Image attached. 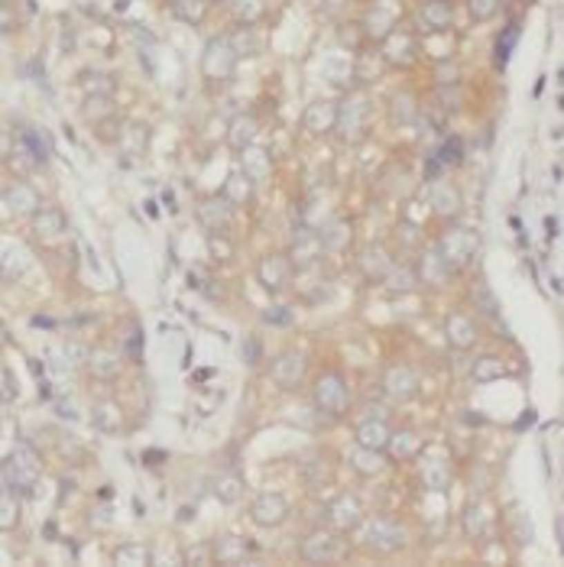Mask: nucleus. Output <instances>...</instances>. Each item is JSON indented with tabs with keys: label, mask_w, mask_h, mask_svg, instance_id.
Returning a JSON list of instances; mask_svg holds the SVG:
<instances>
[{
	"label": "nucleus",
	"mask_w": 564,
	"mask_h": 567,
	"mask_svg": "<svg viewBox=\"0 0 564 567\" xmlns=\"http://www.w3.org/2000/svg\"><path fill=\"white\" fill-rule=\"evenodd\" d=\"M36 480H39V457L30 444H20L3 467V486L10 493H30Z\"/></svg>",
	"instance_id": "obj_1"
},
{
	"label": "nucleus",
	"mask_w": 564,
	"mask_h": 567,
	"mask_svg": "<svg viewBox=\"0 0 564 567\" xmlns=\"http://www.w3.org/2000/svg\"><path fill=\"white\" fill-rule=\"evenodd\" d=\"M315 402H318V408L324 412V415L331 418H338L347 412V402H351V396H347V386H344V379L338 373H324L315 383Z\"/></svg>",
	"instance_id": "obj_2"
},
{
	"label": "nucleus",
	"mask_w": 564,
	"mask_h": 567,
	"mask_svg": "<svg viewBox=\"0 0 564 567\" xmlns=\"http://www.w3.org/2000/svg\"><path fill=\"white\" fill-rule=\"evenodd\" d=\"M363 545L373 551H399L405 545V528L393 519H373L363 532Z\"/></svg>",
	"instance_id": "obj_3"
},
{
	"label": "nucleus",
	"mask_w": 564,
	"mask_h": 567,
	"mask_svg": "<svg viewBox=\"0 0 564 567\" xmlns=\"http://www.w3.org/2000/svg\"><path fill=\"white\" fill-rule=\"evenodd\" d=\"M341 555V541L338 535H331V532H311L305 541H302V557L305 561H315V564H328L334 557Z\"/></svg>",
	"instance_id": "obj_4"
},
{
	"label": "nucleus",
	"mask_w": 564,
	"mask_h": 567,
	"mask_svg": "<svg viewBox=\"0 0 564 567\" xmlns=\"http://www.w3.org/2000/svg\"><path fill=\"white\" fill-rule=\"evenodd\" d=\"M286 513H289L286 496H282V493H273V490L260 493L253 499V509H250L253 522H260V525H279L286 519Z\"/></svg>",
	"instance_id": "obj_5"
},
{
	"label": "nucleus",
	"mask_w": 564,
	"mask_h": 567,
	"mask_svg": "<svg viewBox=\"0 0 564 567\" xmlns=\"http://www.w3.org/2000/svg\"><path fill=\"white\" fill-rule=\"evenodd\" d=\"M256 276H260V286L266 292H279L289 286V279H292V263L286 257H266L256 269Z\"/></svg>",
	"instance_id": "obj_6"
},
{
	"label": "nucleus",
	"mask_w": 564,
	"mask_h": 567,
	"mask_svg": "<svg viewBox=\"0 0 564 567\" xmlns=\"http://www.w3.org/2000/svg\"><path fill=\"white\" fill-rule=\"evenodd\" d=\"M198 221H202L211 234H221L224 227L231 224V201L227 198H211L198 208Z\"/></svg>",
	"instance_id": "obj_7"
},
{
	"label": "nucleus",
	"mask_w": 564,
	"mask_h": 567,
	"mask_svg": "<svg viewBox=\"0 0 564 567\" xmlns=\"http://www.w3.org/2000/svg\"><path fill=\"white\" fill-rule=\"evenodd\" d=\"M302 373H305V360L298 353H282V357H276V364H273V379L279 386H286V389L298 386Z\"/></svg>",
	"instance_id": "obj_8"
},
{
	"label": "nucleus",
	"mask_w": 564,
	"mask_h": 567,
	"mask_svg": "<svg viewBox=\"0 0 564 567\" xmlns=\"http://www.w3.org/2000/svg\"><path fill=\"white\" fill-rule=\"evenodd\" d=\"M389 441H393V435L386 428V421H380V418H370V421H363L360 428H357V444H360V448L383 450Z\"/></svg>",
	"instance_id": "obj_9"
},
{
	"label": "nucleus",
	"mask_w": 564,
	"mask_h": 567,
	"mask_svg": "<svg viewBox=\"0 0 564 567\" xmlns=\"http://www.w3.org/2000/svg\"><path fill=\"white\" fill-rule=\"evenodd\" d=\"M386 392L393 399H412L416 396V373L409 366H396L386 373Z\"/></svg>",
	"instance_id": "obj_10"
},
{
	"label": "nucleus",
	"mask_w": 564,
	"mask_h": 567,
	"mask_svg": "<svg viewBox=\"0 0 564 567\" xmlns=\"http://www.w3.org/2000/svg\"><path fill=\"white\" fill-rule=\"evenodd\" d=\"M447 337H451L454 347L467 350V347H474V341H477V328H474L470 318H464V315H451V321H447Z\"/></svg>",
	"instance_id": "obj_11"
},
{
	"label": "nucleus",
	"mask_w": 564,
	"mask_h": 567,
	"mask_svg": "<svg viewBox=\"0 0 564 567\" xmlns=\"http://www.w3.org/2000/svg\"><path fill=\"white\" fill-rule=\"evenodd\" d=\"M32 227H36L39 237H59V234H65V215L59 208H43V211H36V217H32Z\"/></svg>",
	"instance_id": "obj_12"
},
{
	"label": "nucleus",
	"mask_w": 564,
	"mask_h": 567,
	"mask_svg": "<svg viewBox=\"0 0 564 567\" xmlns=\"http://www.w3.org/2000/svg\"><path fill=\"white\" fill-rule=\"evenodd\" d=\"M328 515H334L338 528H351V525H357V519H360V503H357L353 496H338V499L331 503Z\"/></svg>",
	"instance_id": "obj_13"
},
{
	"label": "nucleus",
	"mask_w": 564,
	"mask_h": 567,
	"mask_svg": "<svg viewBox=\"0 0 564 567\" xmlns=\"http://www.w3.org/2000/svg\"><path fill=\"white\" fill-rule=\"evenodd\" d=\"M321 250H324V243H321V237L318 234H311V230H298L295 237V243H292V257H302L305 253V263H315V259L321 257Z\"/></svg>",
	"instance_id": "obj_14"
},
{
	"label": "nucleus",
	"mask_w": 564,
	"mask_h": 567,
	"mask_svg": "<svg viewBox=\"0 0 564 567\" xmlns=\"http://www.w3.org/2000/svg\"><path fill=\"white\" fill-rule=\"evenodd\" d=\"M250 551H253L250 541H240V538H221V545H217V561H231V564H237V561H246Z\"/></svg>",
	"instance_id": "obj_15"
},
{
	"label": "nucleus",
	"mask_w": 564,
	"mask_h": 567,
	"mask_svg": "<svg viewBox=\"0 0 564 567\" xmlns=\"http://www.w3.org/2000/svg\"><path fill=\"white\" fill-rule=\"evenodd\" d=\"M7 208H10V211H32V208H39V198H36L32 188L17 185V188L7 192Z\"/></svg>",
	"instance_id": "obj_16"
},
{
	"label": "nucleus",
	"mask_w": 564,
	"mask_h": 567,
	"mask_svg": "<svg viewBox=\"0 0 564 567\" xmlns=\"http://www.w3.org/2000/svg\"><path fill=\"white\" fill-rule=\"evenodd\" d=\"M302 477H305L309 483H324L331 477L328 460L318 457V454H315V457H309V460H305V467H302Z\"/></svg>",
	"instance_id": "obj_17"
},
{
	"label": "nucleus",
	"mask_w": 564,
	"mask_h": 567,
	"mask_svg": "<svg viewBox=\"0 0 564 567\" xmlns=\"http://www.w3.org/2000/svg\"><path fill=\"white\" fill-rule=\"evenodd\" d=\"M353 467H360L363 473H376L380 470V450L360 448L357 454H353Z\"/></svg>",
	"instance_id": "obj_18"
},
{
	"label": "nucleus",
	"mask_w": 564,
	"mask_h": 567,
	"mask_svg": "<svg viewBox=\"0 0 564 567\" xmlns=\"http://www.w3.org/2000/svg\"><path fill=\"white\" fill-rule=\"evenodd\" d=\"M23 139H26V146L36 152V159H49V156H52V146H49V139H43L39 133H36V130H30V133H26Z\"/></svg>",
	"instance_id": "obj_19"
},
{
	"label": "nucleus",
	"mask_w": 564,
	"mask_h": 567,
	"mask_svg": "<svg viewBox=\"0 0 564 567\" xmlns=\"http://www.w3.org/2000/svg\"><path fill=\"white\" fill-rule=\"evenodd\" d=\"M95 421H101V425H104L107 431H117V428H120L117 408L107 406V402H104V406H97V408H95Z\"/></svg>",
	"instance_id": "obj_20"
},
{
	"label": "nucleus",
	"mask_w": 564,
	"mask_h": 567,
	"mask_svg": "<svg viewBox=\"0 0 564 567\" xmlns=\"http://www.w3.org/2000/svg\"><path fill=\"white\" fill-rule=\"evenodd\" d=\"M217 496H221L224 503H237V496H240V480L237 477H224V480H217Z\"/></svg>",
	"instance_id": "obj_21"
},
{
	"label": "nucleus",
	"mask_w": 564,
	"mask_h": 567,
	"mask_svg": "<svg viewBox=\"0 0 564 567\" xmlns=\"http://www.w3.org/2000/svg\"><path fill=\"white\" fill-rule=\"evenodd\" d=\"M114 561H117V564H149V555L146 551H137V545H130V548H124Z\"/></svg>",
	"instance_id": "obj_22"
},
{
	"label": "nucleus",
	"mask_w": 564,
	"mask_h": 567,
	"mask_svg": "<svg viewBox=\"0 0 564 567\" xmlns=\"http://www.w3.org/2000/svg\"><path fill=\"white\" fill-rule=\"evenodd\" d=\"M506 370L500 366V360H480V366H477V376L480 379H496V376H503Z\"/></svg>",
	"instance_id": "obj_23"
},
{
	"label": "nucleus",
	"mask_w": 564,
	"mask_h": 567,
	"mask_svg": "<svg viewBox=\"0 0 564 567\" xmlns=\"http://www.w3.org/2000/svg\"><path fill=\"white\" fill-rule=\"evenodd\" d=\"M389 286H393L396 292L412 289V272H409V269H405V266H399V269H396V272H393V276H389Z\"/></svg>",
	"instance_id": "obj_24"
},
{
	"label": "nucleus",
	"mask_w": 564,
	"mask_h": 567,
	"mask_svg": "<svg viewBox=\"0 0 564 567\" xmlns=\"http://www.w3.org/2000/svg\"><path fill=\"white\" fill-rule=\"evenodd\" d=\"M91 370H95V373H101V376H114V373H117V364H114L107 353H101V357H95Z\"/></svg>",
	"instance_id": "obj_25"
},
{
	"label": "nucleus",
	"mask_w": 564,
	"mask_h": 567,
	"mask_svg": "<svg viewBox=\"0 0 564 567\" xmlns=\"http://www.w3.org/2000/svg\"><path fill=\"white\" fill-rule=\"evenodd\" d=\"M208 243H211L214 259H227V257H231V243H224L221 234H211V240H208Z\"/></svg>",
	"instance_id": "obj_26"
},
{
	"label": "nucleus",
	"mask_w": 564,
	"mask_h": 567,
	"mask_svg": "<svg viewBox=\"0 0 564 567\" xmlns=\"http://www.w3.org/2000/svg\"><path fill=\"white\" fill-rule=\"evenodd\" d=\"M263 318H266L269 324H292V315H289V308H269Z\"/></svg>",
	"instance_id": "obj_27"
},
{
	"label": "nucleus",
	"mask_w": 564,
	"mask_h": 567,
	"mask_svg": "<svg viewBox=\"0 0 564 567\" xmlns=\"http://www.w3.org/2000/svg\"><path fill=\"white\" fill-rule=\"evenodd\" d=\"M493 10H496V0H474V17H477V20L490 17Z\"/></svg>",
	"instance_id": "obj_28"
},
{
	"label": "nucleus",
	"mask_w": 564,
	"mask_h": 567,
	"mask_svg": "<svg viewBox=\"0 0 564 567\" xmlns=\"http://www.w3.org/2000/svg\"><path fill=\"white\" fill-rule=\"evenodd\" d=\"M458 152H460V143H458V139H447L445 150H441V159H445V162H458L460 159Z\"/></svg>",
	"instance_id": "obj_29"
},
{
	"label": "nucleus",
	"mask_w": 564,
	"mask_h": 567,
	"mask_svg": "<svg viewBox=\"0 0 564 567\" xmlns=\"http://www.w3.org/2000/svg\"><path fill=\"white\" fill-rule=\"evenodd\" d=\"M246 127H250V120H246V117H240V120L234 123V130H237V133H234V143H237V146H240V143H246V137H250V130H246Z\"/></svg>",
	"instance_id": "obj_30"
},
{
	"label": "nucleus",
	"mask_w": 564,
	"mask_h": 567,
	"mask_svg": "<svg viewBox=\"0 0 564 567\" xmlns=\"http://www.w3.org/2000/svg\"><path fill=\"white\" fill-rule=\"evenodd\" d=\"M10 496H13L10 490L3 493V525H7V528L13 525V499H10Z\"/></svg>",
	"instance_id": "obj_31"
},
{
	"label": "nucleus",
	"mask_w": 564,
	"mask_h": 567,
	"mask_svg": "<svg viewBox=\"0 0 564 567\" xmlns=\"http://www.w3.org/2000/svg\"><path fill=\"white\" fill-rule=\"evenodd\" d=\"M244 357H246V364H250V366L256 364V357H260V344H256L253 337H250V341L244 344Z\"/></svg>",
	"instance_id": "obj_32"
},
{
	"label": "nucleus",
	"mask_w": 564,
	"mask_h": 567,
	"mask_svg": "<svg viewBox=\"0 0 564 567\" xmlns=\"http://www.w3.org/2000/svg\"><path fill=\"white\" fill-rule=\"evenodd\" d=\"M3 386H7V389H3V399L10 402V399H13V376H10V370H3Z\"/></svg>",
	"instance_id": "obj_33"
}]
</instances>
